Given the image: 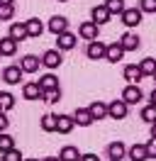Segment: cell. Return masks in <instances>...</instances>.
<instances>
[{
    "instance_id": "74e56055",
    "label": "cell",
    "mask_w": 156,
    "mask_h": 161,
    "mask_svg": "<svg viewBox=\"0 0 156 161\" xmlns=\"http://www.w3.org/2000/svg\"><path fill=\"white\" fill-rule=\"evenodd\" d=\"M78 161H100V159H98L95 154H83V156H81Z\"/></svg>"
},
{
    "instance_id": "d6986e66",
    "label": "cell",
    "mask_w": 156,
    "mask_h": 161,
    "mask_svg": "<svg viewBox=\"0 0 156 161\" xmlns=\"http://www.w3.org/2000/svg\"><path fill=\"white\" fill-rule=\"evenodd\" d=\"M8 37H12L15 42L27 39V27H25V22H15V25H10V34H8Z\"/></svg>"
},
{
    "instance_id": "484cf974",
    "label": "cell",
    "mask_w": 156,
    "mask_h": 161,
    "mask_svg": "<svg viewBox=\"0 0 156 161\" xmlns=\"http://www.w3.org/2000/svg\"><path fill=\"white\" fill-rule=\"evenodd\" d=\"M12 108H15V95L8 93V91H3L0 93V112H8V110H12Z\"/></svg>"
},
{
    "instance_id": "8992f818",
    "label": "cell",
    "mask_w": 156,
    "mask_h": 161,
    "mask_svg": "<svg viewBox=\"0 0 156 161\" xmlns=\"http://www.w3.org/2000/svg\"><path fill=\"white\" fill-rule=\"evenodd\" d=\"M107 115H110L112 120H125V117H127V103L112 100L110 105H107Z\"/></svg>"
},
{
    "instance_id": "603a6c76",
    "label": "cell",
    "mask_w": 156,
    "mask_h": 161,
    "mask_svg": "<svg viewBox=\"0 0 156 161\" xmlns=\"http://www.w3.org/2000/svg\"><path fill=\"white\" fill-rule=\"evenodd\" d=\"M37 83H39V88H42V91H51V88H58V78L54 76V73H47V76H42Z\"/></svg>"
},
{
    "instance_id": "836d02e7",
    "label": "cell",
    "mask_w": 156,
    "mask_h": 161,
    "mask_svg": "<svg viewBox=\"0 0 156 161\" xmlns=\"http://www.w3.org/2000/svg\"><path fill=\"white\" fill-rule=\"evenodd\" d=\"M139 10L146 15H154L156 12V0H139Z\"/></svg>"
},
{
    "instance_id": "3957f363",
    "label": "cell",
    "mask_w": 156,
    "mask_h": 161,
    "mask_svg": "<svg viewBox=\"0 0 156 161\" xmlns=\"http://www.w3.org/2000/svg\"><path fill=\"white\" fill-rule=\"evenodd\" d=\"M73 47H76V34H71V32L56 34V49L58 51H71Z\"/></svg>"
},
{
    "instance_id": "7c38bea8",
    "label": "cell",
    "mask_w": 156,
    "mask_h": 161,
    "mask_svg": "<svg viewBox=\"0 0 156 161\" xmlns=\"http://www.w3.org/2000/svg\"><path fill=\"white\" fill-rule=\"evenodd\" d=\"M66 27H68V20L64 15H54L49 20V32L51 34H61V32H66Z\"/></svg>"
},
{
    "instance_id": "44dd1931",
    "label": "cell",
    "mask_w": 156,
    "mask_h": 161,
    "mask_svg": "<svg viewBox=\"0 0 156 161\" xmlns=\"http://www.w3.org/2000/svg\"><path fill=\"white\" fill-rule=\"evenodd\" d=\"M88 112H90L93 120H103V117H107V105H105V103H100V100H95L90 108H88Z\"/></svg>"
},
{
    "instance_id": "52a82bcc",
    "label": "cell",
    "mask_w": 156,
    "mask_h": 161,
    "mask_svg": "<svg viewBox=\"0 0 156 161\" xmlns=\"http://www.w3.org/2000/svg\"><path fill=\"white\" fill-rule=\"evenodd\" d=\"M61 51L58 49H49V51H44V56H42V64L47 66V69H58L61 66Z\"/></svg>"
},
{
    "instance_id": "ba28073f",
    "label": "cell",
    "mask_w": 156,
    "mask_h": 161,
    "mask_svg": "<svg viewBox=\"0 0 156 161\" xmlns=\"http://www.w3.org/2000/svg\"><path fill=\"white\" fill-rule=\"evenodd\" d=\"M3 80L8 86H17L20 80H22V69L20 66H8V69L3 71Z\"/></svg>"
},
{
    "instance_id": "1f68e13d",
    "label": "cell",
    "mask_w": 156,
    "mask_h": 161,
    "mask_svg": "<svg viewBox=\"0 0 156 161\" xmlns=\"http://www.w3.org/2000/svg\"><path fill=\"white\" fill-rule=\"evenodd\" d=\"M142 120L149 122V125H154L156 122V105H146L144 110H142Z\"/></svg>"
},
{
    "instance_id": "7402d4cb",
    "label": "cell",
    "mask_w": 156,
    "mask_h": 161,
    "mask_svg": "<svg viewBox=\"0 0 156 161\" xmlns=\"http://www.w3.org/2000/svg\"><path fill=\"white\" fill-rule=\"evenodd\" d=\"M127 154H129V159H132V161H146V159H149V156H146V144H134Z\"/></svg>"
},
{
    "instance_id": "cb8c5ba5",
    "label": "cell",
    "mask_w": 156,
    "mask_h": 161,
    "mask_svg": "<svg viewBox=\"0 0 156 161\" xmlns=\"http://www.w3.org/2000/svg\"><path fill=\"white\" fill-rule=\"evenodd\" d=\"M139 71H142V76H154L156 73V59L146 56L144 61H139Z\"/></svg>"
},
{
    "instance_id": "d4e9b609",
    "label": "cell",
    "mask_w": 156,
    "mask_h": 161,
    "mask_svg": "<svg viewBox=\"0 0 156 161\" xmlns=\"http://www.w3.org/2000/svg\"><path fill=\"white\" fill-rule=\"evenodd\" d=\"M71 117H73V122H76V125H81V127L93 125V117H90V112H88V110H76Z\"/></svg>"
},
{
    "instance_id": "5bb4252c",
    "label": "cell",
    "mask_w": 156,
    "mask_h": 161,
    "mask_svg": "<svg viewBox=\"0 0 156 161\" xmlns=\"http://www.w3.org/2000/svg\"><path fill=\"white\" fill-rule=\"evenodd\" d=\"M39 64L42 61L37 56L27 54V56H22V61H20V69H22V73H34V71H39Z\"/></svg>"
},
{
    "instance_id": "f6af8a7d",
    "label": "cell",
    "mask_w": 156,
    "mask_h": 161,
    "mask_svg": "<svg viewBox=\"0 0 156 161\" xmlns=\"http://www.w3.org/2000/svg\"><path fill=\"white\" fill-rule=\"evenodd\" d=\"M154 78H156V73H154Z\"/></svg>"
},
{
    "instance_id": "ac0fdd59",
    "label": "cell",
    "mask_w": 156,
    "mask_h": 161,
    "mask_svg": "<svg viewBox=\"0 0 156 161\" xmlns=\"http://www.w3.org/2000/svg\"><path fill=\"white\" fill-rule=\"evenodd\" d=\"M17 51V42L12 37H3L0 39V56H12Z\"/></svg>"
},
{
    "instance_id": "7a4b0ae2",
    "label": "cell",
    "mask_w": 156,
    "mask_h": 161,
    "mask_svg": "<svg viewBox=\"0 0 156 161\" xmlns=\"http://www.w3.org/2000/svg\"><path fill=\"white\" fill-rule=\"evenodd\" d=\"M142 15H144V12L139 10V8H125V12H122V25H127V27H139V25H142Z\"/></svg>"
},
{
    "instance_id": "4dcf8cb0",
    "label": "cell",
    "mask_w": 156,
    "mask_h": 161,
    "mask_svg": "<svg viewBox=\"0 0 156 161\" xmlns=\"http://www.w3.org/2000/svg\"><path fill=\"white\" fill-rule=\"evenodd\" d=\"M42 130L44 132H56V115H44V117H42Z\"/></svg>"
},
{
    "instance_id": "f546056e",
    "label": "cell",
    "mask_w": 156,
    "mask_h": 161,
    "mask_svg": "<svg viewBox=\"0 0 156 161\" xmlns=\"http://www.w3.org/2000/svg\"><path fill=\"white\" fill-rule=\"evenodd\" d=\"M10 149H15V139L10 134H5V132H0V154H5Z\"/></svg>"
},
{
    "instance_id": "e0dca14e",
    "label": "cell",
    "mask_w": 156,
    "mask_h": 161,
    "mask_svg": "<svg viewBox=\"0 0 156 161\" xmlns=\"http://www.w3.org/2000/svg\"><path fill=\"white\" fill-rule=\"evenodd\" d=\"M142 78H144V76H142V71H139V66H136V64H129V66H125V80H129L132 86H136Z\"/></svg>"
},
{
    "instance_id": "4316f807",
    "label": "cell",
    "mask_w": 156,
    "mask_h": 161,
    "mask_svg": "<svg viewBox=\"0 0 156 161\" xmlns=\"http://www.w3.org/2000/svg\"><path fill=\"white\" fill-rule=\"evenodd\" d=\"M103 5L107 8L110 15H122V12H125V0H105Z\"/></svg>"
},
{
    "instance_id": "ffe728a7",
    "label": "cell",
    "mask_w": 156,
    "mask_h": 161,
    "mask_svg": "<svg viewBox=\"0 0 156 161\" xmlns=\"http://www.w3.org/2000/svg\"><path fill=\"white\" fill-rule=\"evenodd\" d=\"M22 95H25L27 100H39V98H42V88H39V83H25Z\"/></svg>"
},
{
    "instance_id": "5b68a950",
    "label": "cell",
    "mask_w": 156,
    "mask_h": 161,
    "mask_svg": "<svg viewBox=\"0 0 156 161\" xmlns=\"http://www.w3.org/2000/svg\"><path fill=\"white\" fill-rule=\"evenodd\" d=\"M105 47H107V44H103V42L93 39L90 44H88V49H86L88 59H93V61H100V59H105Z\"/></svg>"
},
{
    "instance_id": "b9f144b4",
    "label": "cell",
    "mask_w": 156,
    "mask_h": 161,
    "mask_svg": "<svg viewBox=\"0 0 156 161\" xmlns=\"http://www.w3.org/2000/svg\"><path fill=\"white\" fill-rule=\"evenodd\" d=\"M0 3H3V5H12L15 0H0Z\"/></svg>"
},
{
    "instance_id": "9a60e30c",
    "label": "cell",
    "mask_w": 156,
    "mask_h": 161,
    "mask_svg": "<svg viewBox=\"0 0 156 161\" xmlns=\"http://www.w3.org/2000/svg\"><path fill=\"white\" fill-rule=\"evenodd\" d=\"M73 127H76V122H73V117H71V115H56V132L68 134Z\"/></svg>"
},
{
    "instance_id": "9c48e42d",
    "label": "cell",
    "mask_w": 156,
    "mask_h": 161,
    "mask_svg": "<svg viewBox=\"0 0 156 161\" xmlns=\"http://www.w3.org/2000/svg\"><path fill=\"white\" fill-rule=\"evenodd\" d=\"M78 34L83 37L86 42H93V39H98V25L93 20L90 22H83L81 27H78Z\"/></svg>"
},
{
    "instance_id": "8fae6325",
    "label": "cell",
    "mask_w": 156,
    "mask_h": 161,
    "mask_svg": "<svg viewBox=\"0 0 156 161\" xmlns=\"http://www.w3.org/2000/svg\"><path fill=\"white\" fill-rule=\"evenodd\" d=\"M125 154H127V147H125L120 139L112 142V144L107 147V156H110L112 161H122V159H125Z\"/></svg>"
},
{
    "instance_id": "7bdbcfd3",
    "label": "cell",
    "mask_w": 156,
    "mask_h": 161,
    "mask_svg": "<svg viewBox=\"0 0 156 161\" xmlns=\"http://www.w3.org/2000/svg\"><path fill=\"white\" fill-rule=\"evenodd\" d=\"M22 161H39V159H22Z\"/></svg>"
},
{
    "instance_id": "f1b7e54d",
    "label": "cell",
    "mask_w": 156,
    "mask_h": 161,
    "mask_svg": "<svg viewBox=\"0 0 156 161\" xmlns=\"http://www.w3.org/2000/svg\"><path fill=\"white\" fill-rule=\"evenodd\" d=\"M42 100L54 105V103L61 100V88H51V91H42Z\"/></svg>"
},
{
    "instance_id": "ab89813d",
    "label": "cell",
    "mask_w": 156,
    "mask_h": 161,
    "mask_svg": "<svg viewBox=\"0 0 156 161\" xmlns=\"http://www.w3.org/2000/svg\"><path fill=\"white\" fill-rule=\"evenodd\" d=\"M151 105H156V88L151 91Z\"/></svg>"
},
{
    "instance_id": "d6a6232c",
    "label": "cell",
    "mask_w": 156,
    "mask_h": 161,
    "mask_svg": "<svg viewBox=\"0 0 156 161\" xmlns=\"http://www.w3.org/2000/svg\"><path fill=\"white\" fill-rule=\"evenodd\" d=\"M12 15H15V5H3L0 3V22L12 20Z\"/></svg>"
},
{
    "instance_id": "277c9868",
    "label": "cell",
    "mask_w": 156,
    "mask_h": 161,
    "mask_svg": "<svg viewBox=\"0 0 156 161\" xmlns=\"http://www.w3.org/2000/svg\"><path fill=\"white\" fill-rule=\"evenodd\" d=\"M139 100H142V88L129 83L125 91H122V103H127V105H136Z\"/></svg>"
},
{
    "instance_id": "d590c367",
    "label": "cell",
    "mask_w": 156,
    "mask_h": 161,
    "mask_svg": "<svg viewBox=\"0 0 156 161\" xmlns=\"http://www.w3.org/2000/svg\"><path fill=\"white\" fill-rule=\"evenodd\" d=\"M146 156H149V159H156V139H151L146 144Z\"/></svg>"
},
{
    "instance_id": "4fadbf2b",
    "label": "cell",
    "mask_w": 156,
    "mask_h": 161,
    "mask_svg": "<svg viewBox=\"0 0 156 161\" xmlns=\"http://www.w3.org/2000/svg\"><path fill=\"white\" fill-rule=\"evenodd\" d=\"M90 17H93V22H95L98 27H100V25L110 22V17H112V15L107 12V8H105V5H95V8H93V12H90Z\"/></svg>"
},
{
    "instance_id": "60d3db41",
    "label": "cell",
    "mask_w": 156,
    "mask_h": 161,
    "mask_svg": "<svg viewBox=\"0 0 156 161\" xmlns=\"http://www.w3.org/2000/svg\"><path fill=\"white\" fill-rule=\"evenodd\" d=\"M42 161H58L56 156H47V159H42Z\"/></svg>"
},
{
    "instance_id": "2e32d148",
    "label": "cell",
    "mask_w": 156,
    "mask_h": 161,
    "mask_svg": "<svg viewBox=\"0 0 156 161\" xmlns=\"http://www.w3.org/2000/svg\"><path fill=\"white\" fill-rule=\"evenodd\" d=\"M25 27H27V37H34V39H37V37H42V34H44V25H42L37 17L27 20V22H25Z\"/></svg>"
},
{
    "instance_id": "8d00e7d4",
    "label": "cell",
    "mask_w": 156,
    "mask_h": 161,
    "mask_svg": "<svg viewBox=\"0 0 156 161\" xmlns=\"http://www.w3.org/2000/svg\"><path fill=\"white\" fill-rule=\"evenodd\" d=\"M8 125H10L8 115H5V112H0V132H5V130H8Z\"/></svg>"
},
{
    "instance_id": "83f0119b",
    "label": "cell",
    "mask_w": 156,
    "mask_h": 161,
    "mask_svg": "<svg viewBox=\"0 0 156 161\" xmlns=\"http://www.w3.org/2000/svg\"><path fill=\"white\" fill-rule=\"evenodd\" d=\"M78 159H81V154H78L76 147H64L58 154V161H78Z\"/></svg>"
},
{
    "instance_id": "6da1fadb",
    "label": "cell",
    "mask_w": 156,
    "mask_h": 161,
    "mask_svg": "<svg viewBox=\"0 0 156 161\" xmlns=\"http://www.w3.org/2000/svg\"><path fill=\"white\" fill-rule=\"evenodd\" d=\"M117 44H120L125 51H136L139 47H142V39H139V34H134V32H125Z\"/></svg>"
},
{
    "instance_id": "ee69618b",
    "label": "cell",
    "mask_w": 156,
    "mask_h": 161,
    "mask_svg": "<svg viewBox=\"0 0 156 161\" xmlns=\"http://www.w3.org/2000/svg\"><path fill=\"white\" fill-rule=\"evenodd\" d=\"M58 3H68V0H58Z\"/></svg>"
},
{
    "instance_id": "e575fe53",
    "label": "cell",
    "mask_w": 156,
    "mask_h": 161,
    "mask_svg": "<svg viewBox=\"0 0 156 161\" xmlns=\"http://www.w3.org/2000/svg\"><path fill=\"white\" fill-rule=\"evenodd\" d=\"M3 161H22V154L17 149H10V151L3 154Z\"/></svg>"
},
{
    "instance_id": "f35d334b",
    "label": "cell",
    "mask_w": 156,
    "mask_h": 161,
    "mask_svg": "<svg viewBox=\"0 0 156 161\" xmlns=\"http://www.w3.org/2000/svg\"><path fill=\"white\" fill-rule=\"evenodd\" d=\"M151 139H156V122L151 125Z\"/></svg>"
},
{
    "instance_id": "30bf717a",
    "label": "cell",
    "mask_w": 156,
    "mask_h": 161,
    "mask_svg": "<svg viewBox=\"0 0 156 161\" xmlns=\"http://www.w3.org/2000/svg\"><path fill=\"white\" fill-rule=\"evenodd\" d=\"M122 56H125V49L120 47V44H107L105 47V61H112V64H117V61H122Z\"/></svg>"
}]
</instances>
